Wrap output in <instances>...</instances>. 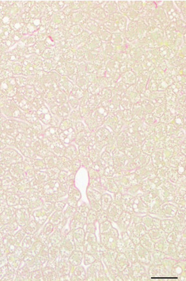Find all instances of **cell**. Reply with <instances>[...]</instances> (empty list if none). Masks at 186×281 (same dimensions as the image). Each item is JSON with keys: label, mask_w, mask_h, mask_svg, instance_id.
Returning a JSON list of instances; mask_svg holds the SVG:
<instances>
[{"label": "cell", "mask_w": 186, "mask_h": 281, "mask_svg": "<svg viewBox=\"0 0 186 281\" xmlns=\"http://www.w3.org/2000/svg\"><path fill=\"white\" fill-rule=\"evenodd\" d=\"M2 244L5 249L6 255L9 253H14L16 249L19 246L15 239L14 235L11 234H7L4 235Z\"/></svg>", "instance_id": "6da1fadb"}, {"label": "cell", "mask_w": 186, "mask_h": 281, "mask_svg": "<svg viewBox=\"0 0 186 281\" xmlns=\"http://www.w3.org/2000/svg\"><path fill=\"white\" fill-rule=\"evenodd\" d=\"M28 220V212L26 208H20L16 210L15 212V221L21 228L27 225Z\"/></svg>", "instance_id": "7a4b0ae2"}, {"label": "cell", "mask_w": 186, "mask_h": 281, "mask_svg": "<svg viewBox=\"0 0 186 281\" xmlns=\"http://www.w3.org/2000/svg\"><path fill=\"white\" fill-rule=\"evenodd\" d=\"M15 211L13 208H7L0 214V220L5 224H7L15 221Z\"/></svg>", "instance_id": "3957f363"}, {"label": "cell", "mask_w": 186, "mask_h": 281, "mask_svg": "<svg viewBox=\"0 0 186 281\" xmlns=\"http://www.w3.org/2000/svg\"><path fill=\"white\" fill-rule=\"evenodd\" d=\"M6 259L8 261V265L12 269L17 271L19 268L22 260L18 258L14 253H9L6 255Z\"/></svg>", "instance_id": "277c9868"}, {"label": "cell", "mask_w": 186, "mask_h": 281, "mask_svg": "<svg viewBox=\"0 0 186 281\" xmlns=\"http://www.w3.org/2000/svg\"><path fill=\"white\" fill-rule=\"evenodd\" d=\"M16 274L22 280H26L30 277V270L23 261H21L19 268L16 271Z\"/></svg>", "instance_id": "5b68a950"}, {"label": "cell", "mask_w": 186, "mask_h": 281, "mask_svg": "<svg viewBox=\"0 0 186 281\" xmlns=\"http://www.w3.org/2000/svg\"><path fill=\"white\" fill-rule=\"evenodd\" d=\"M19 227H21L18 225L17 222L16 221H14L9 224H5V227H4V229L2 233L3 234V235H5L7 234H11L14 235L15 234V233L18 230V228H19Z\"/></svg>", "instance_id": "8992f818"}, {"label": "cell", "mask_w": 186, "mask_h": 281, "mask_svg": "<svg viewBox=\"0 0 186 281\" xmlns=\"http://www.w3.org/2000/svg\"><path fill=\"white\" fill-rule=\"evenodd\" d=\"M32 237L31 236V234H26L24 238L23 239L21 244V247L25 250L28 249L32 244Z\"/></svg>", "instance_id": "52a82bcc"}, {"label": "cell", "mask_w": 186, "mask_h": 281, "mask_svg": "<svg viewBox=\"0 0 186 281\" xmlns=\"http://www.w3.org/2000/svg\"><path fill=\"white\" fill-rule=\"evenodd\" d=\"M26 234H26V233H25V231L24 228H21L20 229H18L16 233H15V234H14V237L15 239H16V242L18 243V244L19 246H21V242H22V240H23V239L24 238V237H25Z\"/></svg>", "instance_id": "ba28073f"}, {"label": "cell", "mask_w": 186, "mask_h": 281, "mask_svg": "<svg viewBox=\"0 0 186 281\" xmlns=\"http://www.w3.org/2000/svg\"><path fill=\"white\" fill-rule=\"evenodd\" d=\"M35 225H36V224L33 221V220H31V221L30 222H28L27 225L24 228L25 231V233H26V234H33V233H34V232L35 231V229H34Z\"/></svg>", "instance_id": "9c48e42d"}, {"label": "cell", "mask_w": 186, "mask_h": 281, "mask_svg": "<svg viewBox=\"0 0 186 281\" xmlns=\"http://www.w3.org/2000/svg\"><path fill=\"white\" fill-rule=\"evenodd\" d=\"M19 202V198L18 196L16 194H11V196H9L8 198L6 199V202L8 206H15Z\"/></svg>", "instance_id": "30bf717a"}, {"label": "cell", "mask_w": 186, "mask_h": 281, "mask_svg": "<svg viewBox=\"0 0 186 281\" xmlns=\"http://www.w3.org/2000/svg\"><path fill=\"white\" fill-rule=\"evenodd\" d=\"M14 253L16 255L18 258H19V259L21 260H22V261H23L24 258V256L25 255L24 249L22 248L21 246L18 247V248L16 249V251H15Z\"/></svg>", "instance_id": "8fae6325"}, {"label": "cell", "mask_w": 186, "mask_h": 281, "mask_svg": "<svg viewBox=\"0 0 186 281\" xmlns=\"http://www.w3.org/2000/svg\"><path fill=\"white\" fill-rule=\"evenodd\" d=\"M8 271V264L0 268V280H1Z\"/></svg>", "instance_id": "7c38bea8"}, {"label": "cell", "mask_w": 186, "mask_h": 281, "mask_svg": "<svg viewBox=\"0 0 186 281\" xmlns=\"http://www.w3.org/2000/svg\"><path fill=\"white\" fill-rule=\"evenodd\" d=\"M7 264H8V261H7L6 256L2 257V258H0V268L3 267V265H5Z\"/></svg>", "instance_id": "4fadbf2b"}, {"label": "cell", "mask_w": 186, "mask_h": 281, "mask_svg": "<svg viewBox=\"0 0 186 281\" xmlns=\"http://www.w3.org/2000/svg\"><path fill=\"white\" fill-rule=\"evenodd\" d=\"M3 237H4V235H3V234L0 231V242H2V241H3Z\"/></svg>", "instance_id": "5bb4252c"}, {"label": "cell", "mask_w": 186, "mask_h": 281, "mask_svg": "<svg viewBox=\"0 0 186 281\" xmlns=\"http://www.w3.org/2000/svg\"><path fill=\"white\" fill-rule=\"evenodd\" d=\"M3 159V156H2V154L0 153V162L2 161V160Z\"/></svg>", "instance_id": "9a60e30c"}, {"label": "cell", "mask_w": 186, "mask_h": 281, "mask_svg": "<svg viewBox=\"0 0 186 281\" xmlns=\"http://www.w3.org/2000/svg\"><path fill=\"white\" fill-rule=\"evenodd\" d=\"M3 246V244H2V242H0V249H1V247Z\"/></svg>", "instance_id": "2e32d148"}]
</instances>
